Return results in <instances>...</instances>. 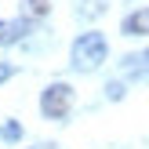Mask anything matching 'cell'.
Returning a JSON list of instances; mask_svg holds the SVG:
<instances>
[{"mask_svg":"<svg viewBox=\"0 0 149 149\" xmlns=\"http://www.w3.org/2000/svg\"><path fill=\"white\" fill-rule=\"evenodd\" d=\"M102 62H106V36L102 33L77 36V44H73V65H77L80 73H91V69H98Z\"/></svg>","mask_w":149,"mask_h":149,"instance_id":"obj_1","label":"cell"},{"mask_svg":"<svg viewBox=\"0 0 149 149\" xmlns=\"http://www.w3.org/2000/svg\"><path fill=\"white\" fill-rule=\"evenodd\" d=\"M69 106H73V87L69 84H51L47 91H44V98H40L44 116H51V120H62V116L69 113Z\"/></svg>","mask_w":149,"mask_h":149,"instance_id":"obj_2","label":"cell"},{"mask_svg":"<svg viewBox=\"0 0 149 149\" xmlns=\"http://www.w3.org/2000/svg\"><path fill=\"white\" fill-rule=\"evenodd\" d=\"M124 33H127V36H142V33H149V7H142V11H135V15H127V18H124Z\"/></svg>","mask_w":149,"mask_h":149,"instance_id":"obj_3","label":"cell"},{"mask_svg":"<svg viewBox=\"0 0 149 149\" xmlns=\"http://www.w3.org/2000/svg\"><path fill=\"white\" fill-rule=\"evenodd\" d=\"M26 22H0V44H15V40H22L26 36Z\"/></svg>","mask_w":149,"mask_h":149,"instance_id":"obj_4","label":"cell"},{"mask_svg":"<svg viewBox=\"0 0 149 149\" xmlns=\"http://www.w3.org/2000/svg\"><path fill=\"white\" fill-rule=\"evenodd\" d=\"M0 135H4L7 142H15V138H22V127H18V124H15V120H7L4 127H0Z\"/></svg>","mask_w":149,"mask_h":149,"instance_id":"obj_5","label":"cell"},{"mask_svg":"<svg viewBox=\"0 0 149 149\" xmlns=\"http://www.w3.org/2000/svg\"><path fill=\"white\" fill-rule=\"evenodd\" d=\"M29 11H33V15H44V11H47V0H29Z\"/></svg>","mask_w":149,"mask_h":149,"instance_id":"obj_6","label":"cell"},{"mask_svg":"<svg viewBox=\"0 0 149 149\" xmlns=\"http://www.w3.org/2000/svg\"><path fill=\"white\" fill-rule=\"evenodd\" d=\"M7 77H11V65H0V84H4Z\"/></svg>","mask_w":149,"mask_h":149,"instance_id":"obj_7","label":"cell"},{"mask_svg":"<svg viewBox=\"0 0 149 149\" xmlns=\"http://www.w3.org/2000/svg\"><path fill=\"white\" fill-rule=\"evenodd\" d=\"M146 62H149V51H146Z\"/></svg>","mask_w":149,"mask_h":149,"instance_id":"obj_8","label":"cell"}]
</instances>
